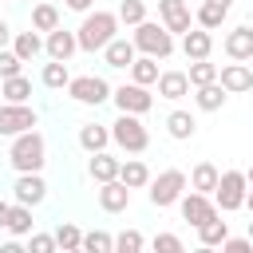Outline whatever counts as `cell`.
I'll list each match as a JSON object with an SVG mask.
<instances>
[{
    "label": "cell",
    "instance_id": "obj_38",
    "mask_svg": "<svg viewBox=\"0 0 253 253\" xmlns=\"http://www.w3.org/2000/svg\"><path fill=\"white\" fill-rule=\"evenodd\" d=\"M146 249V237H142V229H123V233H115V249L111 253H142Z\"/></svg>",
    "mask_w": 253,
    "mask_h": 253
},
{
    "label": "cell",
    "instance_id": "obj_10",
    "mask_svg": "<svg viewBox=\"0 0 253 253\" xmlns=\"http://www.w3.org/2000/svg\"><path fill=\"white\" fill-rule=\"evenodd\" d=\"M158 24L170 36H186L194 28V12H190L186 0H158Z\"/></svg>",
    "mask_w": 253,
    "mask_h": 253
},
{
    "label": "cell",
    "instance_id": "obj_24",
    "mask_svg": "<svg viewBox=\"0 0 253 253\" xmlns=\"http://www.w3.org/2000/svg\"><path fill=\"white\" fill-rule=\"evenodd\" d=\"M150 178H154V174H150V166H146L142 158H126V162L119 166V182H123L126 190H146Z\"/></svg>",
    "mask_w": 253,
    "mask_h": 253
},
{
    "label": "cell",
    "instance_id": "obj_25",
    "mask_svg": "<svg viewBox=\"0 0 253 253\" xmlns=\"http://www.w3.org/2000/svg\"><path fill=\"white\" fill-rule=\"evenodd\" d=\"M119 166H123V162H119L115 154H107V150L87 158V174H91V182H99V186H103V182H115V178H119Z\"/></svg>",
    "mask_w": 253,
    "mask_h": 253
},
{
    "label": "cell",
    "instance_id": "obj_32",
    "mask_svg": "<svg viewBox=\"0 0 253 253\" xmlns=\"http://www.w3.org/2000/svg\"><path fill=\"white\" fill-rule=\"evenodd\" d=\"M225 91H221V83H210V87H194V103H198V111H221L225 107Z\"/></svg>",
    "mask_w": 253,
    "mask_h": 253
},
{
    "label": "cell",
    "instance_id": "obj_16",
    "mask_svg": "<svg viewBox=\"0 0 253 253\" xmlns=\"http://www.w3.org/2000/svg\"><path fill=\"white\" fill-rule=\"evenodd\" d=\"M134 59H138V51H134V43H130L126 36H115V40L103 47V63L115 67V71H130Z\"/></svg>",
    "mask_w": 253,
    "mask_h": 253
},
{
    "label": "cell",
    "instance_id": "obj_28",
    "mask_svg": "<svg viewBox=\"0 0 253 253\" xmlns=\"http://www.w3.org/2000/svg\"><path fill=\"white\" fill-rule=\"evenodd\" d=\"M4 229H8V233H12L16 241H20V237H32V233H36V229H32V210H28V206H16V202H12V210H8V221H4Z\"/></svg>",
    "mask_w": 253,
    "mask_h": 253
},
{
    "label": "cell",
    "instance_id": "obj_51",
    "mask_svg": "<svg viewBox=\"0 0 253 253\" xmlns=\"http://www.w3.org/2000/svg\"><path fill=\"white\" fill-rule=\"evenodd\" d=\"M245 237H249V241H253V221H249V229H245Z\"/></svg>",
    "mask_w": 253,
    "mask_h": 253
},
{
    "label": "cell",
    "instance_id": "obj_39",
    "mask_svg": "<svg viewBox=\"0 0 253 253\" xmlns=\"http://www.w3.org/2000/svg\"><path fill=\"white\" fill-rule=\"evenodd\" d=\"M150 253H190V249H186V241H182L178 233L162 229V233H154V237H150Z\"/></svg>",
    "mask_w": 253,
    "mask_h": 253
},
{
    "label": "cell",
    "instance_id": "obj_35",
    "mask_svg": "<svg viewBox=\"0 0 253 253\" xmlns=\"http://www.w3.org/2000/svg\"><path fill=\"white\" fill-rule=\"evenodd\" d=\"M115 16H119V28H123V24H126V28H138L142 20H150V16H146V0H123Z\"/></svg>",
    "mask_w": 253,
    "mask_h": 253
},
{
    "label": "cell",
    "instance_id": "obj_37",
    "mask_svg": "<svg viewBox=\"0 0 253 253\" xmlns=\"http://www.w3.org/2000/svg\"><path fill=\"white\" fill-rule=\"evenodd\" d=\"M79 249H83V253H111V249H115V233H107V229H87Z\"/></svg>",
    "mask_w": 253,
    "mask_h": 253
},
{
    "label": "cell",
    "instance_id": "obj_6",
    "mask_svg": "<svg viewBox=\"0 0 253 253\" xmlns=\"http://www.w3.org/2000/svg\"><path fill=\"white\" fill-rule=\"evenodd\" d=\"M245 194H249L245 170H221V178H217V190H213V206H217V213L245 210Z\"/></svg>",
    "mask_w": 253,
    "mask_h": 253
},
{
    "label": "cell",
    "instance_id": "obj_42",
    "mask_svg": "<svg viewBox=\"0 0 253 253\" xmlns=\"http://www.w3.org/2000/svg\"><path fill=\"white\" fill-rule=\"evenodd\" d=\"M217 253H253V241L249 237H225V245Z\"/></svg>",
    "mask_w": 253,
    "mask_h": 253
},
{
    "label": "cell",
    "instance_id": "obj_53",
    "mask_svg": "<svg viewBox=\"0 0 253 253\" xmlns=\"http://www.w3.org/2000/svg\"><path fill=\"white\" fill-rule=\"evenodd\" d=\"M67 253H83V249H67Z\"/></svg>",
    "mask_w": 253,
    "mask_h": 253
},
{
    "label": "cell",
    "instance_id": "obj_44",
    "mask_svg": "<svg viewBox=\"0 0 253 253\" xmlns=\"http://www.w3.org/2000/svg\"><path fill=\"white\" fill-rule=\"evenodd\" d=\"M0 253H28V245H24V241H16V237H8V241L0 245Z\"/></svg>",
    "mask_w": 253,
    "mask_h": 253
},
{
    "label": "cell",
    "instance_id": "obj_36",
    "mask_svg": "<svg viewBox=\"0 0 253 253\" xmlns=\"http://www.w3.org/2000/svg\"><path fill=\"white\" fill-rule=\"evenodd\" d=\"M186 79H190V87H210V83H217V63H210V59H198V63H190Z\"/></svg>",
    "mask_w": 253,
    "mask_h": 253
},
{
    "label": "cell",
    "instance_id": "obj_5",
    "mask_svg": "<svg viewBox=\"0 0 253 253\" xmlns=\"http://www.w3.org/2000/svg\"><path fill=\"white\" fill-rule=\"evenodd\" d=\"M111 142H115L123 154H142V150L150 146V130L142 126V119L119 115V119L111 123Z\"/></svg>",
    "mask_w": 253,
    "mask_h": 253
},
{
    "label": "cell",
    "instance_id": "obj_54",
    "mask_svg": "<svg viewBox=\"0 0 253 253\" xmlns=\"http://www.w3.org/2000/svg\"><path fill=\"white\" fill-rule=\"evenodd\" d=\"M0 91H4V83H0Z\"/></svg>",
    "mask_w": 253,
    "mask_h": 253
},
{
    "label": "cell",
    "instance_id": "obj_4",
    "mask_svg": "<svg viewBox=\"0 0 253 253\" xmlns=\"http://www.w3.org/2000/svg\"><path fill=\"white\" fill-rule=\"evenodd\" d=\"M186 190H190V178H186V170L170 166V170H162L158 178H150V186H146V198H150V206L166 210V206H178Z\"/></svg>",
    "mask_w": 253,
    "mask_h": 253
},
{
    "label": "cell",
    "instance_id": "obj_17",
    "mask_svg": "<svg viewBox=\"0 0 253 253\" xmlns=\"http://www.w3.org/2000/svg\"><path fill=\"white\" fill-rule=\"evenodd\" d=\"M126 206H130V190H126L119 178L99 186V210H103V213H123Z\"/></svg>",
    "mask_w": 253,
    "mask_h": 253
},
{
    "label": "cell",
    "instance_id": "obj_14",
    "mask_svg": "<svg viewBox=\"0 0 253 253\" xmlns=\"http://www.w3.org/2000/svg\"><path fill=\"white\" fill-rule=\"evenodd\" d=\"M221 47H225V55H229L233 63H249V59H253V28H249V24L229 28L225 40H221Z\"/></svg>",
    "mask_w": 253,
    "mask_h": 253
},
{
    "label": "cell",
    "instance_id": "obj_48",
    "mask_svg": "<svg viewBox=\"0 0 253 253\" xmlns=\"http://www.w3.org/2000/svg\"><path fill=\"white\" fill-rule=\"evenodd\" d=\"M245 210L253 213V186H249V194H245Z\"/></svg>",
    "mask_w": 253,
    "mask_h": 253
},
{
    "label": "cell",
    "instance_id": "obj_18",
    "mask_svg": "<svg viewBox=\"0 0 253 253\" xmlns=\"http://www.w3.org/2000/svg\"><path fill=\"white\" fill-rule=\"evenodd\" d=\"M210 51H213V36H210V32H202V28H190V32L182 36V55H186L190 63H198V59H210Z\"/></svg>",
    "mask_w": 253,
    "mask_h": 253
},
{
    "label": "cell",
    "instance_id": "obj_21",
    "mask_svg": "<svg viewBox=\"0 0 253 253\" xmlns=\"http://www.w3.org/2000/svg\"><path fill=\"white\" fill-rule=\"evenodd\" d=\"M154 87H158V99H170V103H178V99L190 95V79H186V71H162Z\"/></svg>",
    "mask_w": 253,
    "mask_h": 253
},
{
    "label": "cell",
    "instance_id": "obj_50",
    "mask_svg": "<svg viewBox=\"0 0 253 253\" xmlns=\"http://www.w3.org/2000/svg\"><path fill=\"white\" fill-rule=\"evenodd\" d=\"M245 182H249V186H253V166H249V170H245Z\"/></svg>",
    "mask_w": 253,
    "mask_h": 253
},
{
    "label": "cell",
    "instance_id": "obj_1",
    "mask_svg": "<svg viewBox=\"0 0 253 253\" xmlns=\"http://www.w3.org/2000/svg\"><path fill=\"white\" fill-rule=\"evenodd\" d=\"M115 36H119V16L107 12V8L87 12L83 24L75 28V43H79V51H103Z\"/></svg>",
    "mask_w": 253,
    "mask_h": 253
},
{
    "label": "cell",
    "instance_id": "obj_29",
    "mask_svg": "<svg viewBox=\"0 0 253 253\" xmlns=\"http://www.w3.org/2000/svg\"><path fill=\"white\" fill-rule=\"evenodd\" d=\"M198 237H202V245L221 249V245H225V237H229V221H221V213H213L206 225H198Z\"/></svg>",
    "mask_w": 253,
    "mask_h": 253
},
{
    "label": "cell",
    "instance_id": "obj_7",
    "mask_svg": "<svg viewBox=\"0 0 253 253\" xmlns=\"http://www.w3.org/2000/svg\"><path fill=\"white\" fill-rule=\"evenodd\" d=\"M111 91H115V87H111L103 75H71V83H67V95H71L75 103H83V107H99V103H107Z\"/></svg>",
    "mask_w": 253,
    "mask_h": 253
},
{
    "label": "cell",
    "instance_id": "obj_22",
    "mask_svg": "<svg viewBox=\"0 0 253 253\" xmlns=\"http://www.w3.org/2000/svg\"><path fill=\"white\" fill-rule=\"evenodd\" d=\"M166 134H170L174 142H190V138L198 134V119H194L190 111H182V107H178V111H170V115H166Z\"/></svg>",
    "mask_w": 253,
    "mask_h": 253
},
{
    "label": "cell",
    "instance_id": "obj_45",
    "mask_svg": "<svg viewBox=\"0 0 253 253\" xmlns=\"http://www.w3.org/2000/svg\"><path fill=\"white\" fill-rule=\"evenodd\" d=\"M12 36H16V32H12V24H8V20H0V51L12 43Z\"/></svg>",
    "mask_w": 253,
    "mask_h": 253
},
{
    "label": "cell",
    "instance_id": "obj_8",
    "mask_svg": "<svg viewBox=\"0 0 253 253\" xmlns=\"http://www.w3.org/2000/svg\"><path fill=\"white\" fill-rule=\"evenodd\" d=\"M40 126V115L28 107V103H0V134L4 138H16V134H28Z\"/></svg>",
    "mask_w": 253,
    "mask_h": 253
},
{
    "label": "cell",
    "instance_id": "obj_15",
    "mask_svg": "<svg viewBox=\"0 0 253 253\" xmlns=\"http://www.w3.org/2000/svg\"><path fill=\"white\" fill-rule=\"evenodd\" d=\"M75 51H79V43H75V32H67V28H55V32H47V36H43V55H47L51 63H67Z\"/></svg>",
    "mask_w": 253,
    "mask_h": 253
},
{
    "label": "cell",
    "instance_id": "obj_12",
    "mask_svg": "<svg viewBox=\"0 0 253 253\" xmlns=\"http://www.w3.org/2000/svg\"><path fill=\"white\" fill-rule=\"evenodd\" d=\"M178 210H182V221H190L194 229H198V225H206V221H210V217L217 213L213 198H206V194H194V190H186V194H182Z\"/></svg>",
    "mask_w": 253,
    "mask_h": 253
},
{
    "label": "cell",
    "instance_id": "obj_43",
    "mask_svg": "<svg viewBox=\"0 0 253 253\" xmlns=\"http://www.w3.org/2000/svg\"><path fill=\"white\" fill-rule=\"evenodd\" d=\"M91 4H95V0H63V8H71V12H79V16H87Z\"/></svg>",
    "mask_w": 253,
    "mask_h": 253
},
{
    "label": "cell",
    "instance_id": "obj_40",
    "mask_svg": "<svg viewBox=\"0 0 253 253\" xmlns=\"http://www.w3.org/2000/svg\"><path fill=\"white\" fill-rule=\"evenodd\" d=\"M16 75H24V63L16 59L12 47H4V51H0V83H4V79H16Z\"/></svg>",
    "mask_w": 253,
    "mask_h": 253
},
{
    "label": "cell",
    "instance_id": "obj_30",
    "mask_svg": "<svg viewBox=\"0 0 253 253\" xmlns=\"http://www.w3.org/2000/svg\"><path fill=\"white\" fill-rule=\"evenodd\" d=\"M158 59H150V55H138L134 63H130V83H138V87H154L158 83Z\"/></svg>",
    "mask_w": 253,
    "mask_h": 253
},
{
    "label": "cell",
    "instance_id": "obj_33",
    "mask_svg": "<svg viewBox=\"0 0 253 253\" xmlns=\"http://www.w3.org/2000/svg\"><path fill=\"white\" fill-rule=\"evenodd\" d=\"M51 237H55L59 253H67V249H79V245H83V229H79L75 221H59V225L51 229Z\"/></svg>",
    "mask_w": 253,
    "mask_h": 253
},
{
    "label": "cell",
    "instance_id": "obj_52",
    "mask_svg": "<svg viewBox=\"0 0 253 253\" xmlns=\"http://www.w3.org/2000/svg\"><path fill=\"white\" fill-rule=\"evenodd\" d=\"M249 28H253V8H249Z\"/></svg>",
    "mask_w": 253,
    "mask_h": 253
},
{
    "label": "cell",
    "instance_id": "obj_2",
    "mask_svg": "<svg viewBox=\"0 0 253 253\" xmlns=\"http://www.w3.org/2000/svg\"><path fill=\"white\" fill-rule=\"evenodd\" d=\"M47 162V138L40 130H28V134H16L12 146H8V166L16 174H40Z\"/></svg>",
    "mask_w": 253,
    "mask_h": 253
},
{
    "label": "cell",
    "instance_id": "obj_23",
    "mask_svg": "<svg viewBox=\"0 0 253 253\" xmlns=\"http://www.w3.org/2000/svg\"><path fill=\"white\" fill-rule=\"evenodd\" d=\"M79 146H83L87 154H103V150L111 146V126H103V123H83V126H79Z\"/></svg>",
    "mask_w": 253,
    "mask_h": 253
},
{
    "label": "cell",
    "instance_id": "obj_49",
    "mask_svg": "<svg viewBox=\"0 0 253 253\" xmlns=\"http://www.w3.org/2000/svg\"><path fill=\"white\" fill-rule=\"evenodd\" d=\"M194 253H217V249H210V245H198V249H194Z\"/></svg>",
    "mask_w": 253,
    "mask_h": 253
},
{
    "label": "cell",
    "instance_id": "obj_31",
    "mask_svg": "<svg viewBox=\"0 0 253 253\" xmlns=\"http://www.w3.org/2000/svg\"><path fill=\"white\" fill-rule=\"evenodd\" d=\"M40 83L47 87V91H67V83H71V71H67V63H43L40 67Z\"/></svg>",
    "mask_w": 253,
    "mask_h": 253
},
{
    "label": "cell",
    "instance_id": "obj_19",
    "mask_svg": "<svg viewBox=\"0 0 253 253\" xmlns=\"http://www.w3.org/2000/svg\"><path fill=\"white\" fill-rule=\"evenodd\" d=\"M186 178H190V190H194V194H206V198H213V190H217V178H221V170H217L213 162H206V158H202V162H198V166H194V170H190Z\"/></svg>",
    "mask_w": 253,
    "mask_h": 253
},
{
    "label": "cell",
    "instance_id": "obj_26",
    "mask_svg": "<svg viewBox=\"0 0 253 253\" xmlns=\"http://www.w3.org/2000/svg\"><path fill=\"white\" fill-rule=\"evenodd\" d=\"M55 28H63V24H59V8H55L51 0H40V4H32V32L47 36V32H55Z\"/></svg>",
    "mask_w": 253,
    "mask_h": 253
},
{
    "label": "cell",
    "instance_id": "obj_27",
    "mask_svg": "<svg viewBox=\"0 0 253 253\" xmlns=\"http://www.w3.org/2000/svg\"><path fill=\"white\" fill-rule=\"evenodd\" d=\"M225 16H229L225 8H217V4H206V0H202V4H198V12H194V28H202V32H210V36H213V32L225 24Z\"/></svg>",
    "mask_w": 253,
    "mask_h": 253
},
{
    "label": "cell",
    "instance_id": "obj_3",
    "mask_svg": "<svg viewBox=\"0 0 253 253\" xmlns=\"http://www.w3.org/2000/svg\"><path fill=\"white\" fill-rule=\"evenodd\" d=\"M130 43H134L138 55H150V59H170L174 55V36L158 20H142L138 28H130Z\"/></svg>",
    "mask_w": 253,
    "mask_h": 253
},
{
    "label": "cell",
    "instance_id": "obj_9",
    "mask_svg": "<svg viewBox=\"0 0 253 253\" xmlns=\"http://www.w3.org/2000/svg\"><path fill=\"white\" fill-rule=\"evenodd\" d=\"M111 103L119 107V115H134V119H142V115L154 107V95H150V87L123 83V87H115V91H111Z\"/></svg>",
    "mask_w": 253,
    "mask_h": 253
},
{
    "label": "cell",
    "instance_id": "obj_34",
    "mask_svg": "<svg viewBox=\"0 0 253 253\" xmlns=\"http://www.w3.org/2000/svg\"><path fill=\"white\" fill-rule=\"evenodd\" d=\"M4 103H28L32 99V79L28 75H16V79H4V91H0Z\"/></svg>",
    "mask_w": 253,
    "mask_h": 253
},
{
    "label": "cell",
    "instance_id": "obj_41",
    "mask_svg": "<svg viewBox=\"0 0 253 253\" xmlns=\"http://www.w3.org/2000/svg\"><path fill=\"white\" fill-rule=\"evenodd\" d=\"M28 253H59V245H55L51 233H32L28 237Z\"/></svg>",
    "mask_w": 253,
    "mask_h": 253
},
{
    "label": "cell",
    "instance_id": "obj_13",
    "mask_svg": "<svg viewBox=\"0 0 253 253\" xmlns=\"http://www.w3.org/2000/svg\"><path fill=\"white\" fill-rule=\"evenodd\" d=\"M217 83L225 95H245V91H253V67L249 63H225V67H217Z\"/></svg>",
    "mask_w": 253,
    "mask_h": 253
},
{
    "label": "cell",
    "instance_id": "obj_20",
    "mask_svg": "<svg viewBox=\"0 0 253 253\" xmlns=\"http://www.w3.org/2000/svg\"><path fill=\"white\" fill-rule=\"evenodd\" d=\"M12 51H16L20 63H32V59L43 55V36L32 32V28H28V32H16V36H12Z\"/></svg>",
    "mask_w": 253,
    "mask_h": 253
},
{
    "label": "cell",
    "instance_id": "obj_11",
    "mask_svg": "<svg viewBox=\"0 0 253 253\" xmlns=\"http://www.w3.org/2000/svg\"><path fill=\"white\" fill-rule=\"evenodd\" d=\"M43 198H47V182H43V174H16V182H12V202H16V206L36 210Z\"/></svg>",
    "mask_w": 253,
    "mask_h": 253
},
{
    "label": "cell",
    "instance_id": "obj_46",
    "mask_svg": "<svg viewBox=\"0 0 253 253\" xmlns=\"http://www.w3.org/2000/svg\"><path fill=\"white\" fill-rule=\"evenodd\" d=\"M8 210H12V202H4V198H0V229H4V221H8Z\"/></svg>",
    "mask_w": 253,
    "mask_h": 253
},
{
    "label": "cell",
    "instance_id": "obj_47",
    "mask_svg": "<svg viewBox=\"0 0 253 253\" xmlns=\"http://www.w3.org/2000/svg\"><path fill=\"white\" fill-rule=\"evenodd\" d=\"M206 4H217V8H225V12L233 8V0H206Z\"/></svg>",
    "mask_w": 253,
    "mask_h": 253
}]
</instances>
